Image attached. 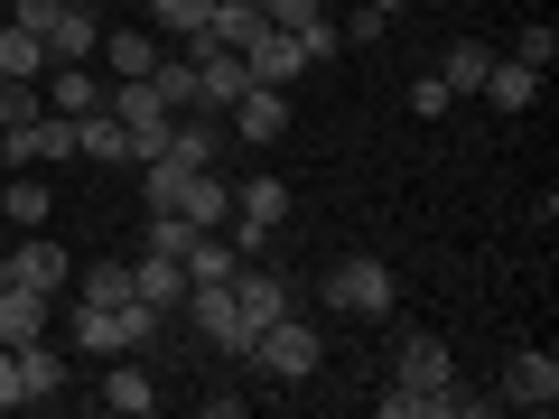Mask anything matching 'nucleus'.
I'll list each match as a JSON object with an SVG mask.
<instances>
[{
  "label": "nucleus",
  "instance_id": "2",
  "mask_svg": "<svg viewBox=\"0 0 559 419\" xmlns=\"http://www.w3.org/2000/svg\"><path fill=\"white\" fill-rule=\"evenodd\" d=\"M242 363H252V373H271V382H308V373L326 363V345H318V326H308L299 308H280V318L242 345Z\"/></svg>",
  "mask_w": 559,
  "mask_h": 419
},
{
  "label": "nucleus",
  "instance_id": "23",
  "mask_svg": "<svg viewBox=\"0 0 559 419\" xmlns=\"http://www.w3.org/2000/svg\"><path fill=\"white\" fill-rule=\"evenodd\" d=\"M215 149H224L215 121H168V149H159V159H178V168H215Z\"/></svg>",
  "mask_w": 559,
  "mask_h": 419
},
{
  "label": "nucleus",
  "instance_id": "14",
  "mask_svg": "<svg viewBox=\"0 0 559 419\" xmlns=\"http://www.w3.org/2000/svg\"><path fill=\"white\" fill-rule=\"evenodd\" d=\"M10 279H20V289H47V299H66L75 261H66V242H38V234H20V252H10Z\"/></svg>",
  "mask_w": 559,
  "mask_h": 419
},
{
  "label": "nucleus",
  "instance_id": "24",
  "mask_svg": "<svg viewBox=\"0 0 559 419\" xmlns=\"http://www.w3.org/2000/svg\"><path fill=\"white\" fill-rule=\"evenodd\" d=\"M103 65H112V84L150 75V65H159V38H150V28H121V38H103Z\"/></svg>",
  "mask_w": 559,
  "mask_h": 419
},
{
  "label": "nucleus",
  "instance_id": "29",
  "mask_svg": "<svg viewBox=\"0 0 559 419\" xmlns=\"http://www.w3.org/2000/svg\"><path fill=\"white\" fill-rule=\"evenodd\" d=\"M38 112H47V94H38V84L0 75V131H38Z\"/></svg>",
  "mask_w": 559,
  "mask_h": 419
},
{
  "label": "nucleus",
  "instance_id": "31",
  "mask_svg": "<svg viewBox=\"0 0 559 419\" xmlns=\"http://www.w3.org/2000/svg\"><path fill=\"white\" fill-rule=\"evenodd\" d=\"M197 242V224L187 215H150V234H140V252H187Z\"/></svg>",
  "mask_w": 559,
  "mask_h": 419
},
{
  "label": "nucleus",
  "instance_id": "4",
  "mask_svg": "<svg viewBox=\"0 0 559 419\" xmlns=\"http://www.w3.org/2000/svg\"><path fill=\"white\" fill-rule=\"evenodd\" d=\"M178 318L197 326V336L215 345V355H242V345H252V326H242V308H234V279H197Z\"/></svg>",
  "mask_w": 559,
  "mask_h": 419
},
{
  "label": "nucleus",
  "instance_id": "37",
  "mask_svg": "<svg viewBox=\"0 0 559 419\" xmlns=\"http://www.w3.org/2000/svg\"><path fill=\"white\" fill-rule=\"evenodd\" d=\"M0 279H10V252H0Z\"/></svg>",
  "mask_w": 559,
  "mask_h": 419
},
{
  "label": "nucleus",
  "instance_id": "8",
  "mask_svg": "<svg viewBox=\"0 0 559 419\" xmlns=\"http://www.w3.org/2000/svg\"><path fill=\"white\" fill-rule=\"evenodd\" d=\"M94 400H103L112 419H150V410H159V382H150V363H140V355H103Z\"/></svg>",
  "mask_w": 559,
  "mask_h": 419
},
{
  "label": "nucleus",
  "instance_id": "26",
  "mask_svg": "<svg viewBox=\"0 0 559 419\" xmlns=\"http://www.w3.org/2000/svg\"><path fill=\"white\" fill-rule=\"evenodd\" d=\"M485 65H495V47L457 38V47H448V57H439V84H448V94H476V84H485Z\"/></svg>",
  "mask_w": 559,
  "mask_h": 419
},
{
  "label": "nucleus",
  "instance_id": "17",
  "mask_svg": "<svg viewBox=\"0 0 559 419\" xmlns=\"http://www.w3.org/2000/svg\"><path fill=\"white\" fill-rule=\"evenodd\" d=\"M38 94H47V112H103V84H94V65H47L38 75Z\"/></svg>",
  "mask_w": 559,
  "mask_h": 419
},
{
  "label": "nucleus",
  "instance_id": "20",
  "mask_svg": "<svg viewBox=\"0 0 559 419\" xmlns=\"http://www.w3.org/2000/svg\"><path fill=\"white\" fill-rule=\"evenodd\" d=\"M0 75H20V84H38V75H47V38H38V28L0 20Z\"/></svg>",
  "mask_w": 559,
  "mask_h": 419
},
{
  "label": "nucleus",
  "instance_id": "12",
  "mask_svg": "<svg viewBox=\"0 0 559 419\" xmlns=\"http://www.w3.org/2000/svg\"><path fill=\"white\" fill-rule=\"evenodd\" d=\"M131 299H150L159 318H178V308H187V261L178 252H140L131 261Z\"/></svg>",
  "mask_w": 559,
  "mask_h": 419
},
{
  "label": "nucleus",
  "instance_id": "6",
  "mask_svg": "<svg viewBox=\"0 0 559 419\" xmlns=\"http://www.w3.org/2000/svg\"><path fill=\"white\" fill-rule=\"evenodd\" d=\"M187 65H197V112H224V103L252 84L242 47H215V38H187Z\"/></svg>",
  "mask_w": 559,
  "mask_h": 419
},
{
  "label": "nucleus",
  "instance_id": "22",
  "mask_svg": "<svg viewBox=\"0 0 559 419\" xmlns=\"http://www.w3.org/2000/svg\"><path fill=\"white\" fill-rule=\"evenodd\" d=\"M0 215L20 224V234H47V215H57V196H47V178H10V187H0Z\"/></svg>",
  "mask_w": 559,
  "mask_h": 419
},
{
  "label": "nucleus",
  "instance_id": "32",
  "mask_svg": "<svg viewBox=\"0 0 559 419\" xmlns=\"http://www.w3.org/2000/svg\"><path fill=\"white\" fill-rule=\"evenodd\" d=\"M401 103H411L419 121H439V112H448L457 94H448V84H439V65H429V75H411V94H401Z\"/></svg>",
  "mask_w": 559,
  "mask_h": 419
},
{
  "label": "nucleus",
  "instance_id": "5",
  "mask_svg": "<svg viewBox=\"0 0 559 419\" xmlns=\"http://www.w3.org/2000/svg\"><path fill=\"white\" fill-rule=\"evenodd\" d=\"M503 410H559V355L550 345H522L513 363H503Z\"/></svg>",
  "mask_w": 559,
  "mask_h": 419
},
{
  "label": "nucleus",
  "instance_id": "33",
  "mask_svg": "<svg viewBox=\"0 0 559 419\" xmlns=\"http://www.w3.org/2000/svg\"><path fill=\"white\" fill-rule=\"evenodd\" d=\"M299 47H308V65H326V57H336V47H345V38H336V20H326V10H318V20H308V28H299Z\"/></svg>",
  "mask_w": 559,
  "mask_h": 419
},
{
  "label": "nucleus",
  "instance_id": "30",
  "mask_svg": "<svg viewBox=\"0 0 559 419\" xmlns=\"http://www.w3.org/2000/svg\"><path fill=\"white\" fill-rule=\"evenodd\" d=\"M513 57L532 65V75H550V57H559V28H550V20H522V38H513Z\"/></svg>",
  "mask_w": 559,
  "mask_h": 419
},
{
  "label": "nucleus",
  "instance_id": "34",
  "mask_svg": "<svg viewBox=\"0 0 559 419\" xmlns=\"http://www.w3.org/2000/svg\"><path fill=\"white\" fill-rule=\"evenodd\" d=\"M252 10H261L271 28H308V20H318V0H252Z\"/></svg>",
  "mask_w": 559,
  "mask_h": 419
},
{
  "label": "nucleus",
  "instance_id": "28",
  "mask_svg": "<svg viewBox=\"0 0 559 419\" xmlns=\"http://www.w3.org/2000/svg\"><path fill=\"white\" fill-rule=\"evenodd\" d=\"M150 20H159L168 38L187 47V38H205V20H215V0H150Z\"/></svg>",
  "mask_w": 559,
  "mask_h": 419
},
{
  "label": "nucleus",
  "instance_id": "25",
  "mask_svg": "<svg viewBox=\"0 0 559 419\" xmlns=\"http://www.w3.org/2000/svg\"><path fill=\"white\" fill-rule=\"evenodd\" d=\"M261 28H271V20H261L252 0H215V20H205V38H215V47H252Z\"/></svg>",
  "mask_w": 559,
  "mask_h": 419
},
{
  "label": "nucleus",
  "instance_id": "18",
  "mask_svg": "<svg viewBox=\"0 0 559 419\" xmlns=\"http://www.w3.org/2000/svg\"><path fill=\"white\" fill-rule=\"evenodd\" d=\"M476 94L495 103V112H532V103H540V75H532L522 57H495V65H485V84H476Z\"/></svg>",
  "mask_w": 559,
  "mask_h": 419
},
{
  "label": "nucleus",
  "instance_id": "27",
  "mask_svg": "<svg viewBox=\"0 0 559 419\" xmlns=\"http://www.w3.org/2000/svg\"><path fill=\"white\" fill-rule=\"evenodd\" d=\"M28 159H38V168H66V159H75V121H66V112H38V131H28Z\"/></svg>",
  "mask_w": 559,
  "mask_h": 419
},
{
  "label": "nucleus",
  "instance_id": "19",
  "mask_svg": "<svg viewBox=\"0 0 559 419\" xmlns=\"http://www.w3.org/2000/svg\"><path fill=\"white\" fill-rule=\"evenodd\" d=\"M234 215L252 224V234H280V224H289V187H280V178H242L234 187Z\"/></svg>",
  "mask_w": 559,
  "mask_h": 419
},
{
  "label": "nucleus",
  "instance_id": "15",
  "mask_svg": "<svg viewBox=\"0 0 559 419\" xmlns=\"http://www.w3.org/2000/svg\"><path fill=\"white\" fill-rule=\"evenodd\" d=\"M10 363H20V410H38V400H57V392H66V355H57L47 336L10 345Z\"/></svg>",
  "mask_w": 559,
  "mask_h": 419
},
{
  "label": "nucleus",
  "instance_id": "3",
  "mask_svg": "<svg viewBox=\"0 0 559 419\" xmlns=\"http://www.w3.org/2000/svg\"><path fill=\"white\" fill-rule=\"evenodd\" d=\"M392 261H373V252H345L336 271H326V308L336 318H392Z\"/></svg>",
  "mask_w": 559,
  "mask_h": 419
},
{
  "label": "nucleus",
  "instance_id": "16",
  "mask_svg": "<svg viewBox=\"0 0 559 419\" xmlns=\"http://www.w3.org/2000/svg\"><path fill=\"white\" fill-rule=\"evenodd\" d=\"M47 318H57V299H47V289H20V279H0V345L47 336Z\"/></svg>",
  "mask_w": 559,
  "mask_h": 419
},
{
  "label": "nucleus",
  "instance_id": "35",
  "mask_svg": "<svg viewBox=\"0 0 559 419\" xmlns=\"http://www.w3.org/2000/svg\"><path fill=\"white\" fill-rule=\"evenodd\" d=\"M0 410H20V363H10V345H0Z\"/></svg>",
  "mask_w": 559,
  "mask_h": 419
},
{
  "label": "nucleus",
  "instance_id": "11",
  "mask_svg": "<svg viewBox=\"0 0 559 419\" xmlns=\"http://www.w3.org/2000/svg\"><path fill=\"white\" fill-rule=\"evenodd\" d=\"M38 38H47V65H94V0H57V20Z\"/></svg>",
  "mask_w": 559,
  "mask_h": 419
},
{
  "label": "nucleus",
  "instance_id": "13",
  "mask_svg": "<svg viewBox=\"0 0 559 419\" xmlns=\"http://www.w3.org/2000/svg\"><path fill=\"white\" fill-rule=\"evenodd\" d=\"M168 215H187L197 234H224V215H234V178H215V168H187V187H178V205Z\"/></svg>",
  "mask_w": 559,
  "mask_h": 419
},
{
  "label": "nucleus",
  "instance_id": "36",
  "mask_svg": "<svg viewBox=\"0 0 559 419\" xmlns=\"http://www.w3.org/2000/svg\"><path fill=\"white\" fill-rule=\"evenodd\" d=\"M373 10H382V20H401V10H411V0H373Z\"/></svg>",
  "mask_w": 559,
  "mask_h": 419
},
{
  "label": "nucleus",
  "instance_id": "1",
  "mask_svg": "<svg viewBox=\"0 0 559 419\" xmlns=\"http://www.w3.org/2000/svg\"><path fill=\"white\" fill-rule=\"evenodd\" d=\"M66 326H75V355L103 363V355H140V345H159L168 318H159L150 299H121V308H75Z\"/></svg>",
  "mask_w": 559,
  "mask_h": 419
},
{
  "label": "nucleus",
  "instance_id": "10",
  "mask_svg": "<svg viewBox=\"0 0 559 419\" xmlns=\"http://www.w3.org/2000/svg\"><path fill=\"white\" fill-rule=\"evenodd\" d=\"M242 65H252V84H280V94H289V84L308 75V47H299V28H261V38L242 47Z\"/></svg>",
  "mask_w": 559,
  "mask_h": 419
},
{
  "label": "nucleus",
  "instance_id": "9",
  "mask_svg": "<svg viewBox=\"0 0 559 419\" xmlns=\"http://www.w3.org/2000/svg\"><path fill=\"white\" fill-rule=\"evenodd\" d=\"M392 382H401V392H448V382H457L448 336H401L392 345Z\"/></svg>",
  "mask_w": 559,
  "mask_h": 419
},
{
  "label": "nucleus",
  "instance_id": "21",
  "mask_svg": "<svg viewBox=\"0 0 559 419\" xmlns=\"http://www.w3.org/2000/svg\"><path fill=\"white\" fill-rule=\"evenodd\" d=\"M66 289H75V308H121L131 299V261H94V271H75Z\"/></svg>",
  "mask_w": 559,
  "mask_h": 419
},
{
  "label": "nucleus",
  "instance_id": "7",
  "mask_svg": "<svg viewBox=\"0 0 559 419\" xmlns=\"http://www.w3.org/2000/svg\"><path fill=\"white\" fill-rule=\"evenodd\" d=\"M224 112H234V140H242V149H271V140H289V94H280V84H242Z\"/></svg>",
  "mask_w": 559,
  "mask_h": 419
}]
</instances>
